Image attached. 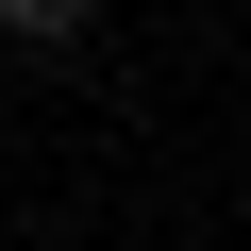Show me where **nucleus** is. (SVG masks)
Returning <instances> with one entry per match:
<instances>
[{
    "instance_id": "f257e3e1",
    "label": "nucleus",
    "mask_w": 251,
    "mask_h": 251,
    "mask_svg": "<svg viewBox=\"0 0 251 251\" xmlns=\"http://www.w3.org/2000/svg\"><path fill=\"white\" fill-rule=\"evenodd\" d=\"M84 17H100V0H0V34H17V50H67Z\"/></svg>"
}]
</instances>
